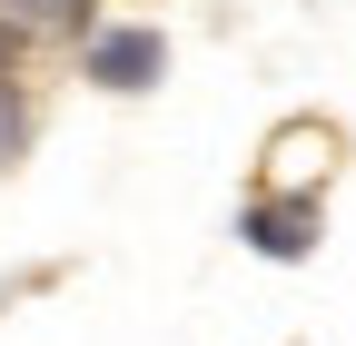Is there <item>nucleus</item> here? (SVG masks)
<instances>
[{
  "mask_svg": "<svg viewBox=\"0 0 356 346\" xmlns=\"http://www.w3.org/2000/svg\"><path fill=\"white\" fill-rule=\"evenodd\" d=\"M159 30H109V40H89V79H109V90H149L159 79Z\"/></svg>",
  "mask_w": 356,
  "mask_h": 346,
  "instance_id": "nucleus-1",
  "label": "nucleus"
},
{
  "mask_svg": "<svg viewBox=\"0 0 356 346\" xmlns=\"http://www.w3.org/2000/svg\"><path fill=\"white\" fill-rule=\"evenodd\" d=\"M248 238H257L267 257H297V247H307V208H287V218L267 208V218H248Z\"/></svg>",
  "mask_w": 356,
  "mask_h": 346,
  "instance_id": "nucleus-2",
  "label": "nucleus"
},
{
  "mask_svg": "<svg viewBox=\"0 0 356 346\" xmlns=\"http://www.w3.org/2000/svg\"><path fill=\"white\" fill-rule=\"evenodd\" d=\"M20 50H30V30H20V20H0V79L20 69Z\"/></svg>",
  "mask_w": 356,
  "mask_h": 346,
  "instance_id": "nucleus-3",
  "label": "nucleus"
},
{
  "mask_svg": "<svg viewBox=\"0 0 356 346\" xmlns=\"http://www.w3.org/2000/svg\"><path fill=\"white\" fill-rule=\"evenodd\" d=\"M20 10H40V20H89V0H20Z\"/></svg>",
  "mask_w": 356,
  "mask_h": 346,
  "instance_id": "nucleus-4",
  "label": "nucleus"
},
{
  "mask_svg": "<svg viewBox=\"0 0 356 346\" xmlns=\"http://www.w3.org/2000/svg\"><path fill=\"white\" fill-rule=\"evenodd\" d=\"M0 149H20V99L0 90Z\"/></svg>",
  "mask_w": 356,
  "mask_h": 346,
  "instance_id": "nucleus-5",
  "label": "nucleus"
}]
</instances>
